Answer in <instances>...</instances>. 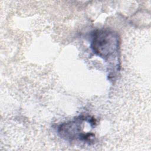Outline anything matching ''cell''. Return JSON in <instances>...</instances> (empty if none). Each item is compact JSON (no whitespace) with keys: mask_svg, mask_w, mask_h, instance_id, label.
<instances>
[{"mask_svg":"<svg viewBox=\"0 0 151 151\" xmlns=\"http://www.w3.org/2000/svg\"><path fill=\"white\" fill-rule=\"evenodd\" d=\"M118 34L109 29L96 30L93 34L91 48L93 52L106 61H112L118 56Z\"/></svg>","mask_w":151,"mask_h":151,"instance_id":"obj_1","label":"cell"},{"mask_svg":"<svg viewBox=\"0 0 151 151\" xmlns=\"http://www.w3.org/2000/svg\"><path fill=\"white\" fill-rule=\"evenodd\" d=\"M83 119L81 117L77 118L73 121L61 124L58 127V133L60 136L65 139L73 140L79 139L81 140H90L92 134H84L81 132V124Z\"/></svg>","mask_w":151,"mask_h":151,"instance_id":"obj_2","label":"cell"}]
</instances>
